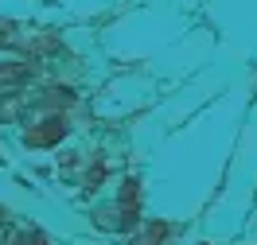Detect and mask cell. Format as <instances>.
Segmentation results:
<instances>
[{
  "label": "cell",
  "mask_w": 257,
  "mask_h": 245,
  "mask_svg": "<svg viewBox=\"0 0 257 245\" xmlns=\"http://www.w3.org/2000/svg\"><path fill=\"white\" fill-rule=\"evenodd\" d=\"M66 132H70V121H66L63 113H51L43 117L39 125H32V129L24 132V144L28 148H55L66 140Z\"/></svg>",
  "instance_id": "1"
},
{
  "label": "cell",
  "mask_w": 257,
  "mask_h": 245,
  "mask_svg": "<svg viewBox=\"0 0 257 245\" xmlns=\"http://www.w3.org/2000/svg\"><path fill=\"white\" fill-rule=\"evenodd\" d=\"M168 237H172V222L152 218V222H145L141 229H133V233H128V245H164Z\"/></svg>",
  "instance_id": "2"
},
{
  "label": "cell",
  "mask_w": 257,
  "mask_h": 245,
  "mask_svg": "<svg viewBox=\"0 0 257 245\" xmlns=\"http://www.w3.org/2000/svg\"><path fill=\"white\" fill-rule=\"evenodd\" d=\"M117 202H121V206H141V183L133 179V175L121 183V191H117Z\"/></svg>",
  "instance_id": "3"
},
{
  "label": "cell",
  "mask_w": 257,
  "mask_h": 245,
  "mask_svg": "<svg viewBox=\"0 0 257 245\" xmlns=\"http://www.w3.org/2000/svg\"><path fill=\"white\" fill-rule=\"evenodd\" d=\"M32 78V66L24 63H0V82H24Z\"/></svg>",
  "instance_id": "4"
},
{
  "label": "cell",
  "mask_w": 257,
  "mask_h": 245,
  "mask_svg": "<svg viewBox=\"0 0 257 245\" xmlns=\"http://www.w3.org/2000/svg\"><path fill=\"white\" fill-rule=\"evenodd\" d=\"M8 245H47V237H43L39 229H20V233H16Z\"/></svg>",
  "instance_id": "5"
},
{
  "label": "cell",
  "mask_w": 257,
  "mask_h": 245,
  "mask_svg": "<svg viewBox=\"0 0 257 245\" xmlns=\"http://www.w3.org/2000/svg\"><path fill=\"white\" fill-rule=\"evenodd\" d=\"M0 43H4V32H0Z\"/></svg>",
  "instance_id": "6"
},
{
  "label": "cell",
  "mask_w": 257,
  "mask_h": 245,
  "mask_svg": "<svg viewBox=\"0 0 257 245\" xmlns=\"http://www.w3.org/2000/svg\"><path fill=\"white\" fill-rule=\"evenodd\" d=\"M199 245H210V241H199Z\"/></svg>",
  "instance_id": "7"
}]
</instances>
